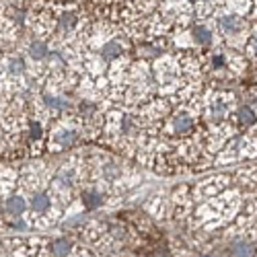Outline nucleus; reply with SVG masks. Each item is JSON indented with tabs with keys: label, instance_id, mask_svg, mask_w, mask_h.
I'll return each mask as SVG.
<instances>
[{
	"label": "nucleus",
	"instance_id": "obj_7",
	"mask_svg": "<svg viewBox=\"0 0 257 257\" xmlns=\"http://www.w3.org/2000/svg\"><path fill=\"white\" fill-rule=\"evenodd\" d=\"M56 144L58 146H62V148H66V146H70L74 140H76V132H72V130H62V132H58L56 134Z\"/></svg>",
	"mask_w": 257,
	"mask_h": 257
},
{
	"label": "nucleus",
	"instance_id": "obj_8",
	"mask_svg": "<svg viewBox=\"0 0 257 257\" xmlns=\"http://www.w3.org/2000/svg\"><path fill=\"white\" fill-rule=\"evenodd\" d=\"M29 54H31V58H35V60H44V58L48 56V48H46L44 41H33V44L29 46Z\"/></svg>",
	"mask_w": 257,
	"mask_h": 257
},
{
	"label": "nucleus",
	"instance_id": "obj_11",
	"mask_svg": "<svg viewBox=\"0 0 257 257\" xmlns=\"http://www.w3.org/2000/svg\"><path fill=\"white\" fill-rule=\"evenodd\" d=\"M237 119H239L241 123L249 125V123L255 121V113H253V109H249V107H241L239 113H237Z\"/></svg>",
	"mask_w": 257,
	"mask_h": 257
},
{
	"label": "nucleus",
	"instance_id": "obj_1",
	"mask_svg": "<svg viewBox=\"0 0 257 257\" xmlns=\"http://www.w3.org/2000/svg\"><path fill=\"white\" fill-rule=\"evenodd\" d=\"M171 125H173L175 134H187L191 127H194V117H191L189 113H177L173 117V121H171Z\"/></svg>",
	"mask_w": 257,
	"mask_h": 257
},
{
	"label": "nucleus",
	"instance_id": "obj_4",
	"mask_svg": "<svg viewBox=\"0 0 257 257\" xmlns=\"http://www.w3.org/2000/svg\"><path fill=\"white\" fill-rule=\"evenodd\" d=\"M119 54H121V44H119V41H107V44L101 48V56L105 60H113Z\"/></svg>",
	"mask_w": 257,
	"mask_h": 257
},
{
	"label": "nucleus",
	"instance_id": "obj_13",
	"mask_svg": "<svg viewBox=\"0 0 257 257\" xmlns=\"http://www.w3.org/2000/svg\"><path fill=\"white\" fill-rule=\"evenodd\" d=\"M101 202H103V196L97 194V191H87V194H84V204H87V208H97Z\"/></svg>",
	"mask_w": 257,
	"mask_h": 257
},
{
	"label": "nucleus",
	"instance_id": "obj_17",
	"mask_svg": "<svg viewBox=\"0 0 257 257\" xmlns=\"http://www.w3.org/2000/svg\"><path fill=\"white\" fill-rule=\"evenodd\" d=\"M202 3H206V0H202Z\"/></svg>",
	"mask_w": 257,
	"mask_h": 257
},
{
	"label": "nucleus",
	"instance_id": "obj_10",
	"mask_svg": "<svg viewBox=\"0 0 257 257\" xmlns=\"http://www.w3.org/2000/svg\"><path fill=\"white\" fill-rule=\"evenodd\" d=\"M74 23H76V17H74L72 13H66V15L60 17V29H62L64 33H68V31L74 27Z\"/></svg>",
	"mask_w": 257,
	"mask_h": 257
},
{
	"label": "nucleus",
	"instance_id": "obj_12",
	"mask_svg": "<svg viewBox=\"0 0 257 257\" xmlns=\"http://www.w3.org/2000/svg\"><path fill=\"white\" fill-rule=\"evenodd\" d=\"M44 101H46L48 107H52V109H56V111H62V109H66V107H68L60 97H52V95H46Z\"/></svg>",
	"mask_w": 257,
	"mask_h": 257
},
{
	"label": "nucleus",
	"instance_id": "obj_9",
	"mask_svg": "<svg viewBox=\"0 0 257 257\" xmlns=\"http://www.w3.org/2000/svg\"><path fill=\"white\" fill-rule=\"evenodd\" d=\"M194 37H196V41H198L200 46H210V44H212V35H210V31L204 29V27H196V29H194Z\"/></svg>",
	"mask_w": 257,
	"mask_h": 257
},
{
	"label": "nucleus",
	"instance_id": "obj_16",
	"mask_svg": "<svg viewBox=\"0 0 257 257\" xmlns=\"http://www.w3.org/2000/svg\"><path fill=\"white\" fill-rule=\"evenodd\" d=\"M249 54L257 56V39H251V41H249Z\"/></svg>",
	"mask_w": 257,
	"mask_h": 257
},
{
	"label": "nucleus",
	"instance_id": "obj_2",
	"mask_svg": "<svg viewBox=\"0 0 257 257\" xmlns=\"http://www.w3.org/2000/svg\"><path fill=\"white\" fill-rule=\"evenodd\" d=\"M5 208H7V212L11 214V216H21L23 210H25V200L21 198V196H13V198L7 200Z\"/></svg>",
	"mask_w": 257,
	"mask_h": 257
},
{
	"label": "nucleus",
	"instance_id": "obj_15",
	"mask_svg": "<svg viewBox=\"0 0 257 257\" xmlns=\"http://www.w3.org/2000/svg\"><path fill=\"white\" fill-rule=\"evenodd\" d=\"M31 138L35 140V138H41V125L39 123H31Z\"/></svg>",
	"mask_w": 257,
	"mask_h": 257
},
{
	"label": "nucleus",
	"instance_id": "obj_14",
	"mask_svg": "<svg viewBox=\"0 0 257 257\" xmlns=\"http://www.w3.org/2000/svg\"><path fill=\"white\" fill-rule=\"evenodd\" d=\"M23 60L21 58H15V60H11V64H9V72H13V74H21L23 72Z\"/></svg>",
	"mask_w": 257,
	"mask_h": 257
},
{
	"label": "nucleus",
	"instance_id": "obj_5",
	"mask_svg": "<svg viewBox=\"0 0 257 257\" xmlns=\"http://www.w3.org/2000/svg\"><path fill=\"white\" fill-rule=\"evenodd\" d=\"M70 251H72V245H70L66 239H56V241H52V253H54L56 257H66V255H70Z\"/></svg>",
	"mask_w": 257,
	"mask_h": 257
},
{
	"label": "nucleus",
	"instance_id": "obj_3",
	"mask_svg": "<svg viewBox=\"0 0 257 257\" xmlns=\"http://www.w3.org/2000/svg\"><path fill=\"white\" fill-rule=\"evenodd\" d=\"M220 27H222L226 33H234V31H239V29L243 27V23H241L239 17L228 15V17H222V19H220Z\"/></svg>",
	"mask_w": 257,
	"mask_h": 257
},
{
	"label": "nucleus",
	"instance_id": "obj_6",
	"mask_svg": "<svg viewBox=\"0 0 257 257\" xmlns=\"http://www.w3.org/2000/svg\"><path fill=\"white\" fill-rule=\"evenodd\" d=\"M31 206H33L35 212H48L50 206H52V200L46 194H35L33 200H31Z\"/></svg>",
	"mask_w": 257,
	"mask_h": 257
}]
</instances>
